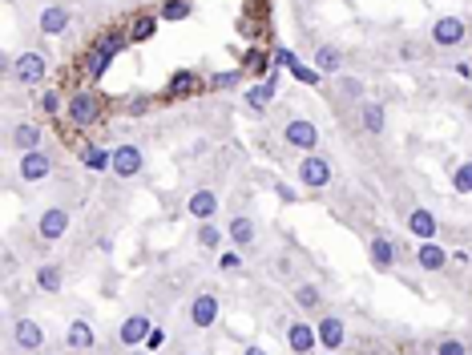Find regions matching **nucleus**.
Here are the masks:
<instances>
[{
    "mask_svg": "<svg viewBox=\"0 0 472 355\" xmlns=\"http://www.w3.org/2000/svg\"><path fill=\"white\" fill-rule=\"evenodd\" d=\"M41 109L53 113V117H61V113H57V109H61V97H57V93H45V97H41Z\"/></svg>",
    "mask_w": 472,
    "mask_h": 355,
    "instance_id": "e433bc0d",
    "label": "nucleus"
},
{
    "mask_svg": "<svg viewBox=\"0 0 472 355\" xmlns=\"http://www.w3.org/2000/svg\"><path fill=\"white\" fill-rule=\"evenodd\" d=\"M432 41H436V45H460V41H464V20H460V16H440L436 25H432Z\"/></svg>",
    "mask_w": 472,
    "mask_h": 355,
    "instance_id": "6e6552de",
    "label": "nucleus"
},
{
    "mask_svg": "<svg viewBox=\"0 0 472 355\" xmlns=\"http://www.w3.org/2000/svg\"><path fill=\"white\" fill-rule=\"evenodd\" d=\"M149 331H154V327H149V319L146 315H130V319L121 323V343H146L149 339Z\"/></svg>",
    "mask_w": 472,
    "mask_h": 355,
    "instance_id": "2eb2a0df",
    "label": "nucleus"
},
{
    "mask_svg": "<svg viewBox=\"0 0 472 355\" xmlns=\"http://www.w3.org/2000/svg\"><path fill=\"white\" fill-rule=\"evenodd\" d=\"M303 307H319V287H299V295H295Z\"/></svg>",
    "mask_w": 472,
    "mask_h": 355,
    "instance_id": "f704fd0d",
    "label": "nucleus"
},
{
    "mask_svg": "<svg viewBox=\"0 0 472 355\" xmlns=\"http://www.w3.org/2000/svg\"><path fill=\"white\" fill-rule=\"evenodd\" d=\"M299 178H303V186H311V190H323L327 182H331V161L307 154L303 166H299Z\"/></svg>",
    "mask_w": 472,
    "mask_h": 355,
    "instance_id": "20e7f679",
    "label": "nucleus"
},
{
    "mask_svg": "<svg viewBox=\"0 0 472 355\" xmlns=\"http://www.w3.org/2000/svg\"><path fill=\"white\" fill-rule=\"evenodd\" d=\"M291 73H295V81H303V85H319V69H307V65H295Z\"/></svg>",
    "mask_w": 472,
    "mask_h": 355,
    "instance_id": "72a5a7b5",
    "label": "nucleus"
},
{
    "mask_svg": "<svg viewBox=\"0 0 472 355\" xmlns=\"http://www.w3.org/2000/svg\"><path fill=\"white\" fill-rule=\"evenodd\" d=\"M246 69L262 73V69H267V53H255V48H250V53H246Z\"/></svg>",
    "mask_w": 472,
    "mask_h": 355,
    "instance_id": "c9c22d12",
    "label": "nucleus"
},
{
    "mask_svg": "<svg viewBox=\"0 0 472 355\" xmlns=\"http://www.w3.org/2000/svg\"><path fill=\"white\" fill-rule=\"evenodd\" d=\"M198 242H202V246H210V250H214V246H222V234H218V226L206 222L202 230H198Z\"/></svg>",
    "mask_w": 472,
    "mask_h": 355,
    "instance_id": "2f4dec72",
    "label": "nucleus"
},
{
    "mask_svg": "<svg viewBox=\"0 0 472 355\" xmlns=\"http://www.w3.org/2000/svg\"><path fill=\"white\" fill-rule=\"evenodd\" d=\"M368 246H372V262L379 267V271H388L391 262H396V246H391V239H384V234H375V239L368 242Z\"/></svg>",
    "mask_w": 472,
    "mask_h": 355,
    "instance_id": "412c9836",
    "label": "nucleus"
},
{
    "mask_svg": "<svg viewBox=\"0 0 472 355\" xmlns=\"http://www.w3.org/2000/svg\"><path fill=\"white\" fill-rule=\"evenodd\" d=\"M407 230H412L420 242H428L436 234V218H432L428 210H412V214H407Z\"/></svg>",
    "mask_w": 472,
    "mask_h": 355,
    "instance_id": "6ab92c4d",
    "label": "nucleus"
},
{
    "mask_svg": "<svg viewBox=\"0 0 472 355\" xmlns=\"http://www.w3.org/2000/svg\"><path fill=\"white\" fill-rule=\"evenodd\" d=\"M287 343H291L295 355H307L311 347L319 343V331H315V327H307V323H291V327H287Z\"/></svg>",
    "mask_w": 472,
    "mask_h": 355,
    "instance_id": "9d476101",
    "label": "nucleus"
},
{
    "mask_svg": "<svg viewBox=\"0 0 472 355\" xmlns=\"http://www.w3.org/2000/svg\"><path fill=\"white\" fill-rule=\"evenodd\" d=\"M146 105H149L146 97H133V101H130V113H146Z\"/></svg>",
    "mask_w": 472,
    "mask_h": 355,
    "instance_id": "79ce46f5",
    "label": "nucleus"
},
{
    "mask_svg": "<svg viewBox=\"0 0 472 355\" xmlns=\"http://www.w3.org/2000/svg\"><path fill=\"white\" fill-rule=\"evenodd\" d=\"M218 319V299L214 295H198L194 303H190V323L194 327H210Z\"/></svg>",
    "mask_w": 472,
    "mask_h": 355,
    "instance_id": "9b49d317",
    "label": "nucleus"
},
{
    "mask_svg": "<svg viewBox=\"0 0 472 355\" xmlns=\"http://www.w3.org/2000/svg\"><path fill=\"white\" fill-rule=\"evenodd\" d=\"M101 109H105V101H101L93 89H77V93L69 97V105H65V121L69 126H77V129H85V126H93L101 117Z\"/></svg>",
    "mask_w": 472,
    "mask_h": 355,
    "instance_id": "f03ea898",
    "label": "nucleus"
},
{
    "mask_svg": "<svg viewBox=\"0 0 472 355\" xmlns=\"http://www.w3.org/2000/svg\"><path fill=\"white\" fill-rule=\"evenodd\" d=\"M36 230H41V239L45 242H57L69 230V210L65 206H49L45 214H41V226H36Z\"/></svg>",
    "mask_w": 472,
    "mask_h": 355,
    "instance_id": "0eeeda50",
    "label": "nucleus"
},
{
    "mask_svg": "<svg viewBox=\"0 0 472 355\" xmlns=\"http://www.w3.org/2000/svg\"><path fill=\"white\" fill-rule=\"evenodd\" d=\"M109 170H114L117 178H137L142 174V149H137V145H117L114 149V166H109Z\"/></svg>",
    "mask_w": 472,
    "mask_h": 355,
    "instance_id": "39448f33",
    "label": "nucleus"
},
{
    "mask_svg": "<svg viewBox=\"0 0 472 355\" xmlns=\"http://www.w3.org/2000/svg\"><path fill=\"white\" fill-rule=\"evenodd\" d=\"M339 89H343V93H347V97H359V93H363V85H359V81H356V77H347V81H339Z\"/></svg>",
    "mask_w": 472,
    "mask_h": 355,
    "instance_id": "58836bf2",
    "label": "nucleus"
},
{
    "mask_svg": "<svg viewBox=\"0 0 472 355\" xmlns=\"http://www.w3.org/2000/svg\"><path fill=\"white\" fill-rule=\"evenodd\" d=\"M243 355H267V351H262V347H246Z\"/></svg>",
    "mask_w": 472,
    "mask_h": 355,
    "instance_id": "37998d69",
    "label": "nucleus"
},
{
    "mask_svg": "<svg viewBox=\"0 0 472 355\" xmlns=\"http://www.w3.org/2000/svg\"><path fill=\"white\" fill-rule=\"evenodd\" d=\"M343 339H347V327H343V319H335V315H327V319H319V343L323 347H343Z\"/></svg>",
    "mask_w": 472,
    "mask_h": 355,
    "instance_id": "ddd939ff",
    "label": "nucleus"
},
{
    "mask_svg": "<svg viewBox=\"0 0 472 355\" xmlns=\"http://www.w3.org/2000/svg\"><path fill=\"white\" fill-rule=\"evenodd\" d=\"M275 61H278V65H287V69H295V65H299V57H295L291 48H278V53H275Z\"/></svg>",
    "mask_w": 472,
    "mask_h": 355,
    "instance_id": "4c0bfd02",
    "label": "nucleus"
},
{
    "mask_svg": "<svg viewBox=\"0 0 472 355\" xmlns=\"http://www.w3.org/2000/svg\"><path fill=\"white\" fill-rule=\"evenodd\" d=\"M158 16H166V20H186L190 16V0H166L162 8H158Z\"/></svg>",
    "mask_w": 472,
    "mask_h": 355,
    "instance_id": "c756f323",
    "label": "nucleus"
},
{
    "mask_svg": "<svg viewBox=\"0 0 472 355\" xmlns=\"http://www.w3.org/2000/svg\"><path fill=\"white\" fill-rule=\"evenodd\" d=\"M436 355H464V347H460L456 339H444V343H440V351H436Z\"/></svg>",
    "mask_w": 472,
    "mask_h": 355,
    "instance_id": "ea45409f",
    "label": "nucleus"
},
{
    "mask_svg": "<svg viewBox=\"0 0 472 355\" xmlns=\"http://www.w3.org/2000/svg\"><path fill=\"white\" fill-rule=\"evenodd\" d=\"M65 29H69V8H57V4H53V8L41 13V32H45V36H61Z\"/></svg>",
    "mask_w": 472,
    "mask_h": 355,
    "instance_id": "dca6fc26",
    "label": "nucleus"
},
{
    "mask_svg": "<svg viewBox=\"0 0 472 355\" xmlns=\"http://www.w3.org/2000/svg\"><path fill=\"white\" fill-rule=\"evenodd\" d=\"M81 161L89 170H105V166H114V154H105L101 145H85L81 149Z\"/></svg>",
    "mask_w": 472,
    "mask_h": 355,
    "instance_id": "bb28decb",
    "label": "nucleus"
},
{
    "mask_svg": "<svg viewBox=\"0 0 472 355\" xmlns=\"http://www.w3.org/2000/svg\"><path fill=\"white\" fill-rule=\"evenodd\" d=\"M13 145H17V149H25V154H33L36 145H41V129L29 126V121H25V126H17V129H13Z\"/></svg>",
    "mask_w": 472,
    "mask_h": 355,
    "instance_id": "5701e85b",
    "label": "nucleus"
},
{
    "mask_svg": "<svg viewBox=\"0 0 472 355\" xmlns=\"http://www.w3.org/2000/svg\"><path fill=\"white\" fill-rule=\"evenodd\" d=\"M49 170H53V161H49V154H41V149H33V154L20 158V178H25V182H41V178H49Z\"/></svg>",
    "mask_w": 472,
    "mask_h": 355,
    "instance_id": "1a4fd4ad",
    "label": "nucleus"
},
{
    "mask_svg": "<svg viewBox=\"0 0 472 355\" xmlns=\"http://www.w3.org/2000/svg\"><path fill=\"white\" fill-rule=\"evenodd\" d=\"M339 65H343V53H339V48H331V45L315 48V69H319V73H335Z\"/></svg>",
    "mask_w": 472,
    "mask_h": 355,
    "instance_id": "a878e982",
    "label": "nucleus"
},
{
    "mask_svg": "<svg viewBox=\"0 0 472 355\" xmlns=\"http://www.w3.org/2000/svg\"><path fill=\"white\" fill-rule=\"evenodd\" d=\"M154 29H158V13H137L130 20V41L133 45H142V41L154 36Z\"/></svg>",
    "mask_w": 472,
    "mask_h": 355,
    "instance_id": "f3484780",
    "label": "nucleus"
},
{
    "mask_svg": "<svg viewBox=\"0 0 472 355\" xmlns=\"http://www.w3.org/2000/svg\"><path fill=\"white\" fill-rule=\"evenodd\" d=\"M198 89H202V77H198V73H186V69L174 73L170 85H166V93L170 97H186V93H198Z\"/></svg>",
    "mask_w": 472,
    "mask_h": 355,
    "instance_id": "a211bd4d",
    "label": "nucleus"
},
{
    "mask_svg": "<svg viewBox=\"0 0 472 355\" xmlns=\"http://www.w3.org/2000/svg\"><path fill=\"white\" fill-rule=\"evenodd\" d=\"M61 283H65V274H61V267H41V274H36V287L49 290V295H57L61 290Z\"/></svg>",
    "mask_w": 472,
    "mask_h": 355,
    "instance_id": "cd10ccee",
    "label": "nucleus"
},
{
    "mask_svg": "<svg viewBox=\"0 0 472 355\" xmlns=\"http://www.w3.org/2000/svg\"><path fill=\"white\" fill-rule=\"evenodd\" d=\"M13 339H17V347H25V351H36V347L45 343V331H41V323L20 319V323H17V331H13Z\"/></svg>",
    "mask_w": 472,
    "mask_h": 355,
    "instance_id": "f8f14e48",
    "label": "nucleus"
},
{
    "mask_svg": "<svg viewBox=\"0 0 472 355\" xmlns=\"http://www.w3.org/2000/svg\"><path fill=\"white\" fill-rule=\"evenodd\" d=\"M452 190H456V194H472V161H468V166H460V170H456V178H452Z\"/></svg>",
    "mask_w": 472,
    "mask_h": 355,
    "instance_id": "7c9ffc66",
    "label": "nucleus"
},
{
    "mask_svg": "<svg viewBox=\"0 0 472 355\" xmlns=\"http://www.w3.org/2000/svg\"><path fill=\"white\" fill-rule=\"evenodd\" d=\"M13 73H17L20 85H36V81H45V57L41 53H20Z\"/></svg>",
    "mask_w": 472,
    "mask_h": 355,
    "instance_id": "423d86ee",
    "label": "nucleus"
},
{
    "mask_svg": "<svg viewBox=\"0 0 472 355\" xmlns=\"http://www.w3.org/2000/svg\"><path fill=\"white\" fill-rule=\"evenodd\" d=\"M283 138H287V145H295V149L311 154V149L319 145V126H311V121H303V117H295V121H287Z\"/></svg>",
    "mask_w": 472,
    "mask_h": 355,
    "instance_id": "7ed1b4c3",
    "label": "nucleus"
},
{
    "mask_svg": "<svg viewBox=\"0 0 472 355\" xmlns=\"http://www.w3.org/2000/svg\"><path fill=\"white\" fill-rule=\"evenodd\" d=\"M420 267L424 271H444V267H448V250H444V246H440V242H420Z\"/></svg>",
    "mask_w": 472,
    "mask_h": 355,
    "instance_id": "4468645a",
    "label": "nucleus"
},
{
    "mask_svg": "<svg viewBox=\"0 0 472 355\" xmlns=\"http://www.w3.org/2000/svg\"><path fill=\"white\" fill-rule=\"evenodd\" d=\"M214 210H218V198H214V190H198V194H190V214H194V218L210 222Z\"/></svg>",
    "mask_w": 472,
    "mask_h": 355,
    "instance_id": "aec40b11",
    "label": "nucleus"
},
{
    "mask_svg": "<svg viewBox=\"0 0 472 355\" xmlns=\"http://www.w3.org/2000/svg\"><path fill=\"white\" fill-rule=\"evenodd\" d=\"M206 85H210V89H234V85H238V73H234V69H230V73H214Z\"/></svg>",
    "mask_w": 472,
    "mask_h": 355,
    "instance_id": "473e14b6",
    "label": "nucleus"
},
{
    "mask_svg": "<svg viewBox=\"0 0 472 355\" xmlns=\"http://www.w3.org/2000/svg\"><path fill=\"white\" fill-rule=\"evenodd\" d=\"M146 343H149V347H162V343H166V331H162V327H154V331H149V339H146Z\"/></svg>",
    "mask_w": 472,
    "mask_h": 355,
    "instance_id": "a19ab883",
    "label": "nucleus"
},
{
    "mask_svg": "<svg viewBox=\"0 0 472 355\" xmlns=\"http://www.w3.org/2000/svg\"><path fill=\"white\" fill-rule=\"evenodd\" d=\"M359 121H363L368 133H384V105H379V101H368L363 113H359Z\"/></svg>",
    "mask_w": 472,
    "mask_h": 355,
    "instance_id": "393cba45",
    "label": "nucleus"
},
{
    "mask_svg": "<svg viewBox=\"0 0 472 355\" xmlns=\"http://www.w3.org/2000/svg\"><path fill=\"white\" fill-rule=\"evenodd\" d=\"M230 242L250 246V242H255V222H250V218H234V222H230Z\"/></svg>",
    "mask_w": 472,
    "mask_h": 355,
    "instance_id": "c85d7f7f",
    "label": "nucleus"
},
{
    "mask_svg": "<svg viewBox=\"0 0 472 355\" xmlns=\"http://www.w3.org/2000/svg\"><path fill=\"white\" fill-rule=\"evenodd\" d=\"M271 97H275V81L267 77V81H259L255 89H246V105L259 113V109H267V105H271Z\"/></svg>",
    "mask_w": 472,
    "mask_h": 355,
    "instance_id": "4be33fe9",
    "label": "nucleus"
},
{
    "mask_svg": "<svg viewBox=\"0 0 472 355\" xmlns=\"http://www.w3.org/2000/svg\"><path fill=\"white\" fill-rule=\"evenodd\" d=\"M69 347L73 351H85V347H93V327L85 319H77L73 327H69Z\"/></svg>",
    "mask_w": 472,
    "mask_h": 355,
    "instance_id": "b1692460",
    "label": "nucleus"
},
{
    "mask_svg": "<svg viewBox=\"0 0 472 355\" xmlns=\"http://www.w3.org/2000/svg\"><path fill=\"white\" fill-rule=\"evenodd\" d=\"M126 45H130V32H105L97 45H93V53L85 57V81H101V77H105L109 61H114Z\"/></svg>",
    "mask_w": 472,
    "mask_h": 355,
    "instance_id": "f257e3e1",
    "label": "nucleus"
}]
</instances>
